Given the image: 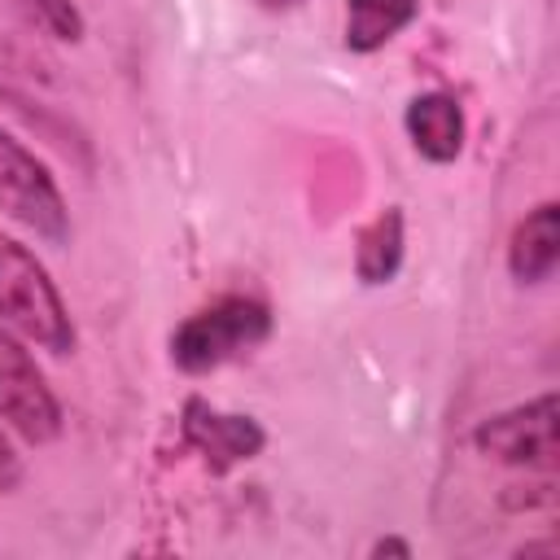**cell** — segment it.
Listing matches in <instances>:
<instances>
[{"mask_svg":"<svg viewBox=\"0 0 560 560\" xmlns=\"http://www.w3.org/2000/svg\"><path fill=\"white\" fill-rule=\"evenodd\" d=\"M0 319L52 354L74 350V324L57 284L48 280L44 262L4 232H0Z\"/></svg>","mask_w":560,"mask_h":560,"instance_id":"obj_1","label":"cell"},{"mask_svg":"<svg viewBox=\"0 0 560 560\" xmlns=\"http://www.w3.org/2000/svg\"><path fill=\"white\" fill-rule=\"evenodd\" d=\"M267 332H271V311L258 298L228 293V298L201 306L197 315H188L171 332V359H175V368L201 376V372L232 363L236 354H249L254 346L267 341Z\"/></svg>","mask_w":560,"mask_h":560,"instance_id":"obj_2","label":"cell"},{"mask_svg":"<svg viewBox=\"0 0 560 560\" xmlns=\"http://www.w3.org/2000/svg\"><path fill=\"white\" fill-rule=\"evenodd\" d=\"M0 210L48 245H61L70 236V210L61 201L57 179L9 131H0Z\"/></svg>","mask_w":560,"mask_h":560,"instance_id":"obj_3","label":"cell"},{"mask_svg":"<svg viewBox=\"0 0 560 560\" xmlns=\"http://www.w3.org/2000/svg\"><path fill=\"white\" fill-rule=\"evenodd\" d=\"M0 420H9L35 446L61 433V407L44 372L22 350V341H13L9 332H0Z\"/></svg>","mask_w":560,"mask_h":560,"instance_id":"obj_4","label":"cell"},{"mask_svg":"<svg viewBox=\"0 0 560 560\" xmlns=\"http://www.w3.org/2000/svg\"><path fill=\"white\" fill-rule=\"evenodd\" d=\"M472 442L503 464L551 468V459H556V394H542L525 407H512V411L481 420Z\"/></svg>","mask_w":560,"mask_h":560,"instance_id":"obj_5","label":"cell"},{"mask_svg":"<svg viewBox=\"0 0 560 560\" xmlns=\"http://www.w3.org/2000/svg\"><path fill=\"white\" fill-rule=\"evenodd\" d=\"M184 442L197 455H206V464L214 472H223V468H232L241 459H254L262 451L267 433L249 416H223L206 398H188L184 402Z\"/></svg>","mask_w":560,"mask_h":560,"instance_id":"obj_6","label":"cell"},{"mask_svg":"<svg viewBox=\"0 0 560 560\" xmlns=\"http://www.w3.org/2000/svg\"><path fill=\"white\" fill-rule=\"evenodd\" d=\"M556 258H560V206L542 201L516 223L508 245V267L521 284H542L556 271Z\"/></svg>","mask_w":560,"mask_h":560,"instance_id":"obj_7","label":"cell"},{"mask_svg":"<svg viewBox=\"0 0 560 560\" xmlns=\"http://www.w3.org/2000/svg\"><path fill=\"white\" fill-rule=\"evenodd\" d=\"M407 136L429 162H455L464 149V109L446 92H424L407 105Z\"/></svg>","mask_w":560,"mask_h":560,"instance_id":"obj_8","label":"cell"},{"mask_svg":"<svg viewBox=\"0 0 560 560\" xmlns=\"http://www.w3.org/2000/svg\"><path fill=\"white\" fill-rule=\"evenodd\" d=\"M416 13H420V0H346V48L376 52Z\"/></svg>","mask_w":560,"mask_h":560,"instance_id":"obj_9","label":"cell"},{"mask_svg":"<svg viewBox=\"0 0 560 560\" xmlns=\"http://www.w3.org/2000/svg\"><path fill=\"white\" fill-rule=\"evenodd\" d=\"M398 262H402V214H398V206H389L359 232L354 271L363 284H385V280H394Z\"/></svg>","mask_w":560,"mask_h":560,"instance_id":"obj_10","label":"cell"},{"mask_svg":"<svg viewBox=\"0 0 560 560\" xmlns=\"http://www.w3.org/2000/svg\"><path fill=\"white\" fill-rule=\"evenodd\" d=\"M35 26H44L57 39H83V13L74 9V0H13Z\"/></svg>","mask_w":560,"mask_h":560,"instance_id":"obj_11","label":"cell"},{"mask_svg":"<svg viewBox=\"0 0 560 560\" xmlns=\"http://www.w3.org/2000/svg\"><path fill=\"white\" fill-rule=\"evenodd\" d=\"M13 481H18V455H13L9 438L0 433V490H4V486H13Z\"/></svg>","mask_w":560,"mask_h":560,"instance_id":"obj_12","label":"cell"},{"mask_svg":"<svg viewBox=\"0 0 560 560\" xmlns=\"http://www.w3.org/2000/svg\"><path fill=\"white\" fill-rule=\"evenodd\" d=\"M372 556H411V547H407L402 538H381V542L372 547Z\"/></svg>","mask_w":560,"mask_h":560,"instance_id":"obj_13","label":"cell"},{"mask_svg":"<svg viewBox=\"0 0 560 560\" xmlns=\"http://www.w3.org/2000/svg\"><path fill=\"white\" fill-rule=\"evenodd\" d=\"M262 4H293V0H262Z\"/></svg>","mask_w":560,"mask_h":560,"instance_id":"obj_14","label":"cell"}]
</instances>
